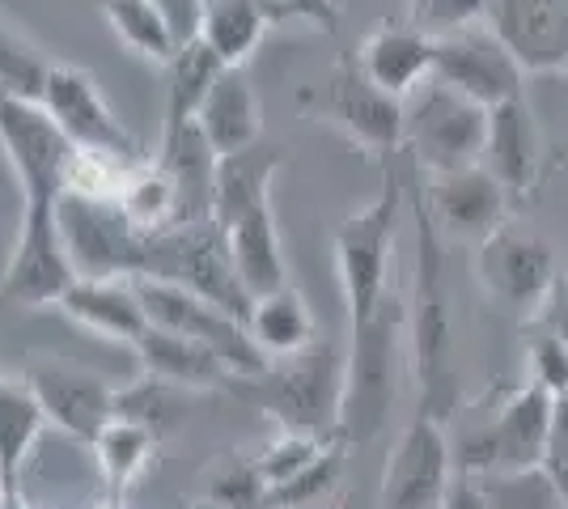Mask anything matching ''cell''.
<instances>
[{
  "instance_id": "1",
  "label": "cell",
  "mask_w": 568,
  "mask_h": 509,
  "mask_svg": "<svg viewBox=\"0 0 568 509\" xmlns=\"http://www.w3.org/2000/svg\"><path fill=\"white\" fill-rule=\"evenodd\" d=\"M412 217H416V281L407 297V353L420 383V413L450 425L463 399L458 374V336H454L450 289H446V238L428 217L420 187L412 183Z\"/></svg>"
},
{
  "instance_id": "2",
  "label": "cell",
  "mask_w": 568,
  "mask_h": 509,
  "mask_svg": "<svg viewBox=\"0 0 568 509\" xmlns=\"http://www.w3.org/2000/svg\"><path fill=\"white\" fill-rule=\"evenodd\" d=\"M284 153L276 145H251L242 153H225L216 162L213 221L221 225L234 267L251 297L288 285L281 230L272 213V179L281 174Z\"/></svg>"
},
{
  "instance_id": "3",
  "label": "cell",
  "mask_w": 568,
  "mask_h": 509,
  "mask_svg": "<svg viewBox=\"0 0 568 509\" xmlns=\"http://www.w3.org/2000/svg\"><path fill=\"white\" fill-rule=\"evenodd\" d=\"M225 390L267 416L276 429L332 441L344 399V353L335 339L318 336L306 353L267 362L260 374H230Z\"/></svg>"
},
{
  "instance_id": "4",
  "label": "cell",
  "mask_w": 568,
  "mask_h": 509,
  "mask_svg": "<svg viewBox=\"0 0 568 509\" xmlns=\"http://www.w3.org/2000/svg\"><path fill=\"white\" fill-rule=\"evenodd\" d=\"M407 348V302L386 297L365 323H353V344L344 353V399L335 441L369 446L390 425L399 399V365Z\"/></svg>"
},
{
  "instance_id": "5",
  "label": "cell",
  "mask_w": 568,
  "mask_h": 509,
  "mask_svg": "<svg viewBox=\"0 0 568 509\" xmlns=\"http://www.w3.org/2000/svg\"><path fill=\"white\" fill-rule=\"evenodd\" d=\"M412 195L403 187V174L386 157L378 195L339 221L332 238L339 293L348 306V323H365L390 297V259H395V234H399L403 204Z\"/></svg>"
},
{
  "instance_id": "6",
  "label": "cell",
  "mask_w": 568,
  "mask_h": 509,
  "mask_svg": "<svg viewBox=\"0 0 568 509\" xmlns=\"http://www.w3.org/2000/svg\"><path fill=\"white\" fill-rule=\"evenodd\" d=\"M297 111L323 128H335L344 141L374 157H395L403 149V98L386 94L361 73L353 51L327 77L297 85Z\"/></svg>"
},
{
  "instance_id": "7",
  "label": "cell",
  "mask_w": 568,
  "mask_h": 509,
  "mask_svg": "<svg viewBox=\"0 0 568 509\" xmlns=\"http://www.w3.org/2000/svg\"><path fill=\"white\" fill-rule=\"evenodd\" d=\"M488 106L463 98L442 81H425L403 102V149L412 153V166L428 179L479 166L488 145Z\"/></svg>"
},
{
  "instance_id": "8",
  "label": "cell",
  "mask_w": 568,
  "mask_h": 509,
  "mask_svg": "<svg viewBox=\"0 0 568 509\" xmlns=\"http://www.w3.org/2000/svg\"><path fill=\"white\" fill-rule=\"evenodd\" d=\"M0 153L18 179L22 204H60L69 192L77 145L39 98L0 94Z\"/></svg>"
},
{
  "instance_id": "9",
  "label": "cell",
  "mask_w": 568,
  "mask_h": 509,
  "mask_svg": "<svg viewBox=\"0 0 568 509\" xmlns=\"http://www.w3.org/2000/svg\"><path fill=\"white\" fill-rule=\"evenodd\" d=\"M475 281L500 311L530 323L547 302L551 285L560 281V264L544 234H535L521 221H505L497 234H488L475 246Z\"/></svg>"
},
{
  "instance_id": "10",
  "label": "cell",
  "mask_w": 568,
  "mask_h": 509,
  "mask_svg": "<svg viewBox=\"0 0 568 509\" xmlns=\"http://www.w3.org/2000/svg\"><path fill=\"white\" fill-rule=\"evenodd\" d=\"M60 204H22L13 251L0 272V302L22 306V311H43L60 306V297L81 281L72 264L69 243L60 234Z\"/></svg>"
},
{
  "instance_id": "11",
  "label": "cell",
  "mask_w": 568,
  "mask_h": 509,
  "mask_svg": "<svg viewBox=\"0 0 568 509\" xmlns=\"http://www.w3.org/2000/svg\"><path fill=\"white\" fill-rule=\"evenodd\" d=\"M136 289H141L149 327H162V332L213 348L216 357L230 365V374H260L267 365V357L246 332V323L234 311H225L221 302L183 289V285H170V281H136Z\"/></svg>"
},
{
  "instance_id": "12",
  "label": "cell",
  "mask_w": 568,
  "mask_h": 509,
  "mask_svg": "<svg viewBox=\"0 0 568 509\" xmlns=\"http://www.w3.org/2000/svg\"><path fill=\"white\" fill-rule=\"evenodd\" d=\"M551 413H556V399L526 383L500 404L488 425H479L471 437H463L454 446V459H458L463 471H475V476L544 467Z\"/></svg>"
},
{
  "instance_id": "13",
  "label": "cell",
  "mask_w": 568,
  "mask_h": 509,
  "mask_svg": "<svg viewBox=\"0 0 568 509\" xmlns=\"http://www.w3.org/2000/svg\"><path fill=\"white\" fill-rule=\"evenodd\" d=\"M458 476L454 441L446 420L416 408V416L395 437L378 485V509H442Z\"/></svg>"
},
{
  "instance_id": "14",
  "label": "cell",
  "mask_w": 568,
  "mask_h": 509,
  "mask_svg": "<svg viewBox=\"0 0 568 509\" xmlns=\"http://www.w3.org/2000/svg\"><path fill=\"white\" fill-rule=\"evenodd\" d=\"M39 102L48 106L51 120L69 132V141L81 153H98V157H111V162H123V166L144 162L141 141L115 120V111L106 106V98L98 90L94 73H85L81 64L51 60Z\"/></svg>"
},
{
  "instance_id": "15",
  "label": "cell",
  "mask_w": 568,
  "mask_h": 509,
  "mask_svg": "<svg viewBox=\"0 0 568 509\" xmlns=\"http://www.w3.org/2000/svg\"><path fill=\"white\" fill-rule=\"evenodd\" d=\"M433 81L450 85L488 111L526 94V69L518 64V55L505 48V39L493 30V22H475L458 34L437 39Z\"/></svg>"
},
{
  "instance_id": "16",
  "label": "cell",
  "mask_w": 568,
  "mask_h": 509,
  "mask_svg": "<svg viewBox=\"0 0 568 509\" xmlns=\"http://www.w3.org/2000/svg\"><path fill=\"white\" fill-rule=\"evenodd\" d=\"M416 187L425 200L428 217L437 225V234L446 243H484L488 234H497L514 213V200L484 166L454 170V174H420L416 170Z\"/></svg>"
},
{
  "instance_id": "17",
  "label": "cell",
  "mask_w": 568,
  "mask_h": 509,
  "mask_svg": "<svg viewBox=\"0 0 568 509\" xmlns=\"http://www.w3.org/2000/svg\"><path fill=\"white\" fill-rule=\"evenodd\" d=\"M22 378L39 395L51 425L77 437V441H85V446H94V437L119 416V387H111L106 378H98L94 369H85V365L39 353L34 362L26 365Z\"/></svg>"
},
{
  "instance_id": "18",
  "label": "cell",
  "mask_w": 568,
  "mask_h": 509,
  "mask_svg": "<svg viewBox=\"0 0 568 509\" xmlns=\"http://www.w3.org/2000/svg\"><path fill=\"white\" fill-rule=\"evenodd\" d=\"M60 234L81 276H132L141 225L119 208L115 200L60 195Z\"/></svg>"
},
{
  "instance_id": "19",
  "label": "cell",
  "mask_w": 568,
  "mask_h": 509,
  "mask_svg": "<svg viewBox=\"0 0 568 509\" xmlns=\"http://www.w3.org/2000/svg\"><path fill=\"white\" fill-rule=\"evenodd\" d=\"M479 166L488 170L500 187L509 192L514 208H521L526 200L539 195V187L547 183V170H551V145H547L539 115L526 102V94L493 106L488 145H484Z\"/></svg>"
},
{
  "instance_id": "20",
  "label": "cell",
  "mask_w": 568,
  "mask_h": 509,
  "mask_svg": "<svg viewBox=\"0 0 568 509\" xmlns=\"http://www.w3.org/2000/svg\"><path fill=\"white\" fill-rule=\"evenodd\" d=\"M488 22L526 73L568 69V0H493Z\"/></svg>"
},
{
  "instance_id": "21",
  "label": "cell",
  "mask_w": 568,
  "mask_h": 509,
  "mask_svg": "<svg viewBox=\"0 0 568 509\" xmlns=\"http://www.w3.org/2000/svg\"><path fill=\"white\" fill-rule=\"evenodd\" d=\"M361 73L386 94L407 98L416 94L425 81H433V60H437V39L420 34L412 22H382L374 26L361 48L353 51Z\"/></svg>"
},
{
  "instance_id": "22",
  "label": "cell",
  "mask_w": 568,
  "mask_h": 509,
  "mask_svg": "<svg viewBox=\"0 0 568 509\" xmlns=\"http://www.w3.org/2000/svg\"><path fill=\"white\" fill-rule=\"evenodd\" d=\"M60 311L77 327H85L102 339H115V344H128V348H136L149 332V315H144L141 289L132 276H81L60 297Z\"/></svg>"
},
{
  "instance_id": "23",
  "label": "cell",
  "mask_w": 568,
  "mask_h": 509,
  "mask_svg": "<svg viewBox=\"0 0 568 509\" xmlns=\"http://www.w3.org/2000/svg\"><path fill=\"white\" fill-rule=\"evenodd\" d=\"M195 123L204 132V141L225 157V153H242V149L260 145V94L251 85L246 69H225L213 81L209 98L200 102Z\"/></svg>"
},
{
  "instance_id": "24",
  "label": "cell",
  "mask_w": 568,
  "mask_h": 509,
  "mask_svg": "<svg viewBox=\"0 0 568 509\" xmlns=\"http://www.w3.org/2000/svg\"><path fill=\"white\" fill-rule=\"evenodd\" d=\"M51 420L26 378H0V497L22 501V471Z\"/></svg>"
},
{
  "instance_id": "25",
  "label": "cell",
  "mask_w": 568,
  "mask_h": 509,
  "mask_svg": "<svg viewBox=\"0 0 568 509\" xmlns=\"http://www.w3.org/2000/svg\"><path fill=\"white\" fill-rule=\"evenodd\" d=\"M132 353L141 357L144 374H153L179 390H225V383H230V365L221 362L213 348H204L187 336H174V332H162V327H149Z\"/></svg>"
},
{
  "instance_id": "26",
  "label": "cell",
  "mask_w": 568,
  "mask_h": 509,
  "mask_svg": "<svg viewBox=\"0 0 568 509\" xmlns=\"http://www.w3.org/2000/svg\"><path fill=\"white\" fill-rule=\"evenodd\" d=\"M246 332H251L255 348H260L267 362H281V357L306 353L310 344L318 339V323H314V315H310L302 289L281 285V289L260 293V297L251 302Z\"/></svg>"
},
{
  "instance_id": "27",
  "label": "cell",
  "mask_w": 568,
  "mask_h": 509,
  "mask_svg": "<svg viewBox=\"0 0 568 509\" xmlns=\"http://www.w3.org/2000/svg\"><path fill=\"white\" fill-rule=\"evenodd\" d=\"M267 13L260 0H204V26H200V43L230 64V69H246V60L267 34Z\"/></svg>"
},
{
  "instance_id": "28",
  "label": "cell",
  "mask_w": 568,
  "mask_h": 509,
  "mask_svg": "<svg viewBox=\"0 0 568 509\" xmlns=\"http://www.w3.org/2000/svg\"><path fill=\"white\" fill-rule=\"evenodd\" d=\"M158 441H162V437L153 434V429H144L136 420H128V416H115V420L94 437V446H90L106 488H111V492H128V488L136 485L144 471L153 467Z\"/></svg>"
},
{
  "instance_id": "29",
  "label": "cell",
  "mask_w": 568,
  "mask_h": 509,
  "mask_svg": "<svg viewBox=\"0 0 568 509\" xmlns=\"http://www.w3.org/2000/svg\"><path fill=\"white\" fill-rule=\"evenodd\" d=\"M225 69H230V64H225L209 43H200V39L179 51V55L166 64L170 85H166V123H162V132L183 128V123L195 120L200 102L209 98L213 81L225 73Z\"/></svg>"
},
{
  "instance_id": "30",
  "label": "cell",
  "mask_w": 568,
  "mask_h": 509,
  "mask_svg": "<svg viewBox=\"0 0 568 509\" xmlns=\"http://www.w3.org/2000/svg\"><path fill=\"white\" fill-rule=\"evenodd\" d=\"M102 18H106L119 43L128 51H136L141 60L170 64L179 55V43L170 34L158 0H102Z\"/></svg>"
},
{
  "instance_id": "31",
  "label": "cell",
  "mask_w": 568,
  "mask_h": 509,
  "mask_svg": "<svg viewBox=\"0 0 568 509\" xmlns=\"http://www.w3.org/2000/svg\"><path fill=\"white\" fill-rule=\"evenodd\" d=\"M344 441H327L314 459L297 471V476H288L284 485L267 488V501L263 509H323L332 506L335 497H339V488H344Z\"/></svg>"
},
{
  "instance_id": "32",
  "label": "cell",
  "mask_w": 568,
  "mask_h": 509,
  "mask_svg": "<svg viewBox=\"0 0 568 509\" xmlns=\"http://www.w3.org/2000/svg\"><path fill=\"white\" fill-rule=\"evenodd\" d=\"M200 501L213 509H263L267 480L255 467V455H225L200 480Z\"/></svg>"
},
{
  "instance_id": "33",
  "label": "cell",
  "mask_w": 568,
  "mask_h": 509,
  "mask_svg": "<svg viewBox=\"0 0 568 509\" xmlns=\"http://www.w3.org/2000/svg\"><path fill=\"white\" fill-rule=\"evenodd\" d=\"M488 509H565L560 492L551 485L547 467H526V471H488L479 476Z\"/></svg>"
},
{
  "instance_id": "34",
  "label": "cell",
  "mask_w": 568,
  "mask_h": 509,
  "mask_svg": "<svg viewBox=\"0 0 568 509\" xmlns=\"http://www.w3.org/2000/svg\"><path fill=\"white\" fill-rule=\"evenodd\" d=\"M51 60L34 43H26L18 30L0 22V94L39 98L48 81Z\"/></svg>"
},
{
  "instance_id": "35",
  "label": "cell",
  "mask_w": 568,
  "mask_h": 509,
  "mask_svg": "<svg viewBox=\"0 0 568 509\" xmlns=\"http://www.w3.org/2000/svg\"><path fill=\"white\" fill-rule=\"evenodd\" d=\"M179 395H183L179 387H170L153 374H141L136 383L119 387V416H128V420H136V425L162 437L179 420Z\"/></svg>"
},
{
  "instance_id": "36",
  "label": "cell",
  "mask_w": 568,
  "mask_h": 509,
  "mask_svg": "<svg viewBox=\"0 0 568 509\" xmlns=\"http://www.w3.org/2000/svg\"><path fill=\"white\" fill-rule=\"evenodd\" d=\"M493 0H407V18L428 39H446L475 22H488Z\"/></svg>"
},
{
  "instance_id": "37",
  "label": "cell",
  "mask_w": 568,
  "mask_h": 509,
  "mask_svg": "<svg viewBox=\"0 0 568 509\" xmlns=\"http://www.w3.org/2000/svg\"><path fill=\"white\" fill-rule=\"evenodd\" d=\"M323 446H327L323 437L276 429V434L267 437L260 450H255V467H260V476L267 480V488H276V485H284L288 476H297V471H302V467H306Z\"/></svg>"
},
{
  "instance_id": "38",
  "label": "cell",
  "mask_w": 568,
  "mask_h": 509,
  "mask_svg": "<svg viewBox=\"0 0 568 509\" xmlns=\"http://www.w3.org/2000/svg\"><path fill=\"white\" fill-rule=\"evenodd\" d=\"M526 362H530V387L547 390L551 399L568 395V344L551 332H535L530 327V344H526Z\"/></svg>"
},
{
  "instance_id": "39",
  "label": "cell",
  "mask_w": 568,
  "mask_h": 509,
  "mask_svg": "<svg viewBox=\"0 0 568 509\" xmlns=\"http://www.w3.org/2000/svg\"><path fill=\"white\" fill-rule=\"evenodd\" d=\"M260 4L272 26L302 22V26H310V30L335 34L339 22H344V4H339V0H260Z\"/></svg>"
},
{
  "instance_id": "40",
  "label": "cell",
  "mask_w": 568,
  "mask_h": 509,
  "mask_svg": "<svg viewBox=\"0 0 568 509\" xmlns=\"http://www.w3.org/2000/svg\"><path fill=\"white\" fill-rule=\"evenodd\" d=\"M547 476L560 492V506L568 509V395L556 399V413H551V437H547Z\"/></svg>"
},
{
  "instance_id": "41",
  "label": "cell",
  "mask_w": 568,
  "mask_h": 509,
  "mask_svg": "<svg viewBox=\"0 0 568 509\" xmlns=\"http://www.w3.org/2000/svg\"><path fill=\"white\" fill-rule=\"evenodd\" d=\"M158 9H162V18H166L179 51L200 39V26H204V0H158Z\"/></svg>"
},
{
  "instance_id": "42",
  "label": "cell",
  "mask_w": 568,
  "mask_h": 509,
  "mask_svg": "<svg viewBox=\"0 0 568 509\" xmlns=\"http://www.w3.org/2000/svg\"><path fill=\"white\" fill-rule=\"evenodd\" d=\"M526 327H535V332H551V336H560L568 344V272H560V281L551 285L547 302L539 306V315L530 318Z\"/></svg>"
},
{
  "instance_id": "43",
  "label": "cell",
  "mask_w": 568,
  "mask_h": 509,
  "mask_svg": "<svg viewBox=\"0 0 568 509\" xmlns=\"http://www.w3.org/2000/svg\"><path fill=\"white\" fill-rule=\"evenodd\" d=\"M442 509H488V497H484L479 476L458 467V476H454V485H450V492H446Z\"/></svg>"
},
{
  "instance_id": "44",
  "label": "cell",
  "mask_w": 568,
  "mask_h": 509,
  "mask_svg": "<svg viewBox=\"0 0 568 509\" xmlns=\"http://www.w3.org/2000/svg\"><path fill=\"white\" fill-rule=\"evenodd\" d=\"M94 509H132V506H128V501H123V497H119V492H115V497H106V501H98Z\"/></svg>"
},
{
  "instance_id": "45",
  "label": "cell",
  "mask_w": 568,
  "mask_h": 509,
  "mask_svg": "<svg viewBox=\"0 0 568 509\" xmlns=\"http://www.w3.org/2000/svg\"><path fill=\"white\" fill-rule=\"evenodd\" d=\"M191 509H213V506H204V501H195V506H191Z\"/></svg>"
}]
</instances>
